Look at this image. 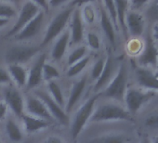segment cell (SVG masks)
<instances>
[{
  "instance_id": "cell-1",
  "label": "cell",
  "mask_w": 158,
  "mask_h": 143,
  "mask_svg": "<svg viewBox=\"0 0 158 143\" xmlns=\"http://www.w3.org/2000/svg\"><path fill=\"white\" fill-rule=\"evenodd\" d=\"M75 7L76 3L70 2L66 8L64 7L51 19V21L47 26L40 47H44L51 43L65 31V28L69 24L72 13Z\"/></svg>"
},
{
  "instance_id": "cell-2",
  "label": "cell",
  "mask_w": 158,
  "mask_h": 143,
  "mask_svg": "<svg viewBox=\"0 0 158 143\" xmlns=\"http://www.w3.org/2000/svg\"><path fill=\"white\" fill-rule=\"evenodd\" d=\"M130 113L120 103L115 101H108L95 107L93 114L89 120L90 123L131 120Z\"/></svg>"
},
{
  "instance_id": "cell-3",
  "label": "cell",
  "mask_w": 158,
  "mask_h": 143,
  "mask_svg": "<svg viewBox=\"0 0 158 143\" xmlns=\"http://www.w3.org/2000/svg\"><path fill=\"white\" fill-rule=\"evenodd\" d=\"M127 88V70L124 63L118 66L117 72L112 81L99 94L102 97L114 100L115 102H123L126 90Z\"/></svg>"
},
{
  "instance_id": "cell-4",
  "label": "cell",
  "mask_w": 158,
  "mask_h": 143,
  "mask_svg": "<svg viewBox=\"0 0 158 143\" xmlns=\"http://www.w3.org/2000/svg\"><path fill=\"white\" fill-rule=\"evenodd\" d=\"M99 94L94 95L91 98L88 99L84 104H82L78 110L74 112L70 125V132L73 139H76L80 135L82 130L85 128L86 125L89 122L94 109L96 107V102L98 100Z\"/></svg>"
},
{
  "instance_id": "cell-5",
  "label": "cell",
  "mask_w": 158,
  "mask_h": 143,
  "mask_svg": "<svg viewBox=\"0 0 158 143\" xmlns=\"http://www.w3.org/2000/svg\"><path fill=\"white\" fill-rule=\"evenodd\" d=\"M41 47L35 45H15L10 47L5 54L7 64L23 65L32 59L35 58L40 51Z\"/></svg>"
},
{
  "instance_id": "cell-6",
  "label": "cell",
  "mask_w": 158,
  "mask_h": 143,
  "mask_svg": "<svg viewBox=\"0 0 158 143\" xmlns=\"http://www.w3.org/2000/svg\"><path fill=\"white\" fill-rule=\"evenodd\" d=\"M154 93L150 90H143L138 88H127L124 96L125 108L130 113V115L137 113L141 107L146 104L152 97Z\"/></svg>"
},
{
  "instance_id": "cell-7",
  "label": "cell",
  "mask_w": 158,
  "mask_h": 143,
  "mask_svg": "<svg viewBox=\"0 0 158 143\" xmlns=\"http://www.w3.org/2000/svg\"><path fill=\"white\" fill-rule=\"evenodd\" d=\"M40 11L42 10L35 1H25L17 13V20L6 35V37H14Z\"/></svg>"
},
{
  "instance_id": "cell-8",
  "label": "cell",
  "mask_w": 158,
  "mask_h": 143,
  "mask_svg": "<svg viewBox=\"0 0 158 143\" xmlns=\"http://www.w3.org/2000/svg\"><path fill=\"white\" fill-rule=\"evenodd\" d=\"M144 46L142 51L138 56L139 67L146 69H155L158 59V47L154 40L152 39L151 34H148L145 41L143 42Z\"/></svg>"
},
{
  "instance_id": "cell-9",
  "label": "cell",
  "mask_w": 158,
  "mask_h": 143,
  "mask_svg": "<svg viewBox=\"0 0 158 143\" xmlns=\"http://www.w3.org/2000/svg\"><path fill=\"white\" fill-rule=\"evenodd\" d=\"M24 111L29 115L46 120L51 124L55 122L44 102L35 94L28 95L24 98Z\"/></svg>"
},
{
  "instance_id": "cell-10",
  "label": "cell",
  "mask_w": 158,
  "mask_h": 143,
  "mask_svg": "<svg viewBox=\"0 0 158 143\" xmlns=\"http://www.w3.org/2000/svg\"><path fill=\"white\" fill-rule=\"evenodd\" d=\"M4 101L16 116L21 117L24 113V98L19 89L11 85H8L3 91Z\"/></svg>"
},
{
  "instance_id": "cell-11",
  "label": "cell",
  "mask_w": 158,
  "mask_h": 143,
  "mask_svg": "<svg viewBox=\"0 0 158 143\" xmlns=\"http://www.w3.org/2000/svg\"><path fill=\"white\" fill-rule=\"evenodd\" d=\"M36 97H38L46 105L48 111L53 117V119L57 122H59L61 125H66L69 120L68 114L65 112L64 109L60 107L46 91L42 90H35L34 93Z\"/></svg>"
},
{
  "instance_id": "cell-12",
  "label": "cell",
  "mask_w": 158,
  "mask_h": 143,
  "mask_svg": "<svg viewBox=\"0 0 158 143\" xmlns=\"http://www.w3.org/2000/svg\"><path fill=\"white\" fill-rule=\"evenodd\" d=\"M126 26L127 35H129L131 38H140L146 27V21L143 14L128 9L126 17Z\"/></svg>"
},
{
  "instance_id": "cell-13",
  "label": "cell",
  "mask_w": 158,
  "mask_h": 143,
  "mask_svg": "<svg viewBox=\"0 0 158 143\" xmlns=\"http://www.w3.org/2000/svg\"><path fill=\"white\" fill-rule=\"evenodd\" d=\"M70 29H69V34H70V44L72 45H77L80 43L85 36V23L82 20L81 14H80V7L76 6L75 9L73 10L70 22Z\"/></svg>"
},
{
  "instance_id": "cell-14",
  "label": "cell",
  "mask_w": 158,
  "mask_h": 143,
  "mask_svg": "<svg viewBox=\"0 0 158 143\" xmlns=\"http://www.w3.org/2000/svg\"><path fill=\"white\" fill-rule=\"evenodd\" d=\"M45 21V12L40 11L30 22H28L15 36L14 39L19 42L28 41L35 37L41 31Z\"/></svg>"
},
{
  "instance_id": "cell-15",
  "label": "cell",
  "mask_w": 158,
  "mask_h": 143,
  "mask_svg": "<svg viewBox=\"0 0 158 143\" xmlns=\"http://www.w3.org/2000/svg\"><path fill=\"white\" fill-rule=\"evenodd\" d=\"M118 66L119 65L116 64L113 57L108 56L105 59V65H104L102 73L101 76L99 77V79L94 83V87H93L94 92L101 93L107 87V85L112 81V79L115 76Z\"/></svg>"
},
{
  "instance_id": "cell-16",
  "label": "cell",
  "mask_w": 158,
  "mask_h": 143,
  "mask_svg": "<svg viewBox=\"0 0 158 143\" xmlns=\"http://www.w3.org/2000/svg\"><path fill=\"white\" fill-rule=\"evenodd\" d=\"M47 56L45 53H41L36 56L31 68L28 70V80L26 88L33 89L38 87L43 81V66L47 61Z\"/></svg>"
},
{
  "instance_id": "cell-17",
  "label": "cell",
  "mask_w": 158,
  "mask_h": 143,
  "mask_svg": "<svg viewBox=\"0 0 158 143\" xmlns=\"http://www.w3.org/2000/svg\"><path fill=\"white\" fill-rule=\"evenodd\" d=\"M87 83H88V76L87 75H85L81 78H79L77 81L73 83L71 89H70L69 97L66 100L65 107H64V111L67 114L75 107V105L82 98L84 91L86 89V87H87Z\"/></svg>"
},
{
  "instance_id": "cell-18",
  "label": "cell",
  "mask_w": 158,
  "mask_h": 143,
  "mask_svg": "<svg viewBox=\"0 0 158 143\" xmlns=\"http://www.w3.org/2000/svg\"><path fill=\"white\" fill-rule=\"evenodd\" d=\"M135 77L138 85L141 88L150 91H158V77H156L152 70L138 67L135 70Z\"/></svg>"
},
{
  "instance_id": "cell-19",
  "label": "cell",
  "mask_w": 158,
  "mask_h": 143,
  "mask_svg": "<svg viewBox=\"0 0 158 143\" xmlns=\"http://www.w3.org/2000/svg\"><path fill=\"white\" fill-rule=\"evenodd\" d=\"M7 71L10 75L11 82L14 83L17 88L26 87L28 80V70L24 67V65L8 64Z\"/></svg>"
},
{
  "instance_id": "cell-20",
  "label": "cell",
  "mask_w": 158,
  "mask_h": 143,
  "mask_svg": "<svg viewBox=\"0 0 158 143\" xmlns=\"http://www.w3.org/2000/svg\"><path fill=\"white\" fill-rule=\"evenodd\" d=\"M70 45V34L69 31L65 30L59 37L55 39L54 45L50 50V57L53 60L59 61L63 59L68 47Z\"/></svg>"
},
{
  "instance_id": "cell-21",
  "label": "cell",
  "mask_w": 158,
  "mask_h": 143,
  "mask_svg": "<svg viewBox=\"0 0 158 143\" xmlns=\"http://www.w3.org/2000/svg\"><path fill=\"white\" fill-rule=\"evenodd\" d=\"M21 119H22V122H23V130L28 134H33V133L39 132L41 130H44V129L48 128L51 125V123H49V122H48L46 120H43V119L29 115V114H27L25 112L21 116Z\"/></svg>"
},
{
  "instance_id": "cell-22",
  "label": "cell",
  "mask_w": 158,
  "mask_h": 143,
  "mask_svg": "<svg viewBox=\"0 0 158 143\" xmlns=\"http://www.w3.org/2000/svg\"><path fill=\"white\" fill-rule=\"evenodd\" d=\"M100 24H101V28L103 31L105 36L107 37L108 41L112 44V46L115 47V43H116L115 32H116V30L102 6L100 9Z\"/></svg>"
},
{
  "instance_id": "cell-23",
  "label": "cell",
  "mask_w": 158,
  "mask_h": 143,
  "mask_svg": "<svg viewBox=\"0 0 158 143\" xmlns=\"http://www.w3.org/2000/svg\"><path fill=\"white\" fill-rule=\"evenodd\" d=\"M128 3L129 1H114L116 12H117V23L118 28L123 32V35L126 38H127V31L126 26V17L128 10Z\"/></svg>"
},
{
  "instance_id": "cell-24",
  "label": "cell",
  "mask_w": 158,
  "mask_h": 143,
  "mask_svg": "<svg viewBox=\"0 0 158 143\" xmlns=\"http://www.w3.org/2000/svg\"><path fill=\"white\" fill-rule=\"evenodd\" d=\"M5 130H6L7 136L9 137L10 140L14 142H20L23 139V130L14 119L9 118L7 120L5 124Z\"/></svg>"
},
{
  "instance_id": "cell-25",
  "label": "cell",
  "mask_w": 158,
  "mask_h": 143,
  "mask_svg": "<svg viewBox=\"0 0 158 143\" xmlns=\"http://www.w3.org/2000/svg\"><path fill=\"white\" fill-rule=\"evenodd\" d=\"M47 88H48V95L60 106L64 109L65 107V97L63 95L61 87L58 84V82H56L55 80L53 81H49L47 83Z\"/></svg>"
},
{
  "instance_id": "cell-26",
  "label": "cell",
  "mask_w": 158,
  "mask_h": 143,
  "mask_svg": "<svg viewBox=\"0 0 158 143\" xmlns=\"http://www.w3.org/2000/svg\"><path fill=\"white\" fill-rule=\"evenodd\" d=\"M128 138L122 133H109L89 140V143H127Z\"/></svg>"
},
{
  "instance_id": "cell-27",
  "label": "cell",
  "mask_w": 158,
  "mask_h": 143,
  "mask_svg": "<svg viewBox=\"0 0 158 143\" xmlns=\"http://www.w3.org/2000/svg\"><path fill=\"white\" fill-rule=\"evenodd\" d=\"M142 14L145 18V21L152 22V24L158 22V0L148 1L145 6Z\"/></svg>"
},
{
  "instance_id": "cell-28",
  "label": "cell",
  "mask_w": 158,
  "mask_h": 143,
  "mask_svg": "<svg viewBox=\"0 0 158 143\" xmlns=\"http://www.w3.org/2000/svg\"><path fill=\"white\" fill-rule=\"evenodd\" d=\"M80 14L84 23L92 24L97 20V11L90 2L84 3L82 7H80Z\"/></svg>"
},
{
  "instance_id": "cell-29",
  "label": "cell",
  "mask_w": 158,
  "mask_h": 143,
  "mask_svg": "<svg viewBox=\"0 0 158 143\" xmlns=\"http://www.w3.org/2000/svg\"><path fill=\"white\" fill-rule=\"evenodd\" d=\"M90 60V57L89 56H86L85 58H83L82 59H80L79 61L75 62L74 64L71 65L68 67V70L66 72V76L69 78H73L75 76H77L78 75H80L82 72L86 69V67L89 65Z\"/></svg>"
},
{
  "instance_id": "cell-30",
  "label": "cell",
  "mask_w": 158,
  "mask_h": 143,
  "mask_svg": "<svg viewBox=\"0 0 158 143\" xmlns=\"http://www.w3.org/2000/svg\"><path fill=\"white\" fill-rule=\"evenodd\" d=\"M60 77V73L58 68L50 62L46 61L43 66V81L47 83L56 80Z\"/></svg>"
},
{
  "instance_id": "cell-31",
  "label": "cell",
  "mask_w": 158,
  "mask_h": 143,
  "mask_svg": "<svg viewBox=\"0 0 158 143\" xmlns=\"http://www.w3.org/2000/svg\"><path fill=\"white\" fill-rule=\"evenodd\" d=\"M17 16V10L12 2L0 1V18L10 20Z\"/></svg>"
},
{
  "instance_id": "cell-32",
  "label": "cell",
  "mask_w": 158,
  "mask_h": 143,
  "mask_svg": "<svg viewBox=\"0 0 158 143\" xmlns=\"http://www.w3.org/2000/svg\"><path fill=\"white\" fill-rule=\"evenodd\" d=\"M86 56H87V47L79 46V47H75L73 50H72L70 52V54L67 57V61H66L67 66L69 67V66L74 64L75 62L82 59Z\"/></svg>"
},
{
  "instance_id": "cell-33",
  "label": "cell",
  "mask_w": 158,
  "mask_h": 143,
  "mask_svg": "<svg viewBox=\"0 0 158 143\" xmlns=\"http://www.w3.org/2000/svg\"><path fill=\"white\" fill-rule=\"evenodd\" d=\"M102 4V7L105 10L108 17L110 18L111 22H113L116 32L119 31L118 23H117V12H116V8H115L114 1H103Z\"/></svg>"
},
{
  "instance_id": "cell-34",
  "label": "cell",
  "mask_w": 158,
  "mask_h": 143,
  "mask_svg": "<svg viewBox=\"0 0 158 143\" xmlns=\"http://www.w3.org/2000/svg\"><path fill=\"white\" fill-rule=\"evenodd\" d=\"M144 43L139 40V38H131L127 43V52L133 56H139L142 51Z\"/></svg>"
},
{
  "instance_id": "cell-35",
  "label": "cell",
  "mask_w": 158,
  "mask_h": 143,
  "mask_svg": "<svg viewBox=\"0 0 158 143\" xmlns=\"http://www.w3.org/2000/svg\"><path fill=\"white\" fill-rule=\"evenodd\" d=\"M104 65H105V59H99L92 65L89 76L93 82H96L99 79V77L101 76L102 71H103V68H104Z\"/></svg>"
},
{
  "instance_id": "cell-36",
  "label": "cell",
  "mask_w": 158,
  "mask_h": 143,
  "mask_svg": "<svg viewBox=\"0 0 158 143\" xmlns=\"http://www.w3.org/2000/svg\"><path fill=\"white\" fill-rule=\"evenodd\" d=\"M86 42L88 47L94 51H97L101 48V39L95 32H88L86 35Z\"/></svg>"
},
{
  "instance_id": "cell-37",
  "label": "cell",
  "mask_w": 158,
  "mask_h": 143,
  "mask_svg": "<svg viewBox=\"0 0 158 143\" xmlns=\"http://www.w3.org/2000/svg\"><path fill=\"white\" fill-rule=\"evenodd\" d=\"M144 125L148 127H158V111L149 114L145 118Z\"/></svg>"
},
{
  "instance_id": "cell-38",
  "label": "cell",
  "mask_w": 158,
  "mask_h": 143,
  "mask_svg": "<svg viewBox=\"0 0 158 143\" xmlns=\"http://www.w3.org/2000/svg\"><path fill=\"white\" fill-rule=\"evenodd\" d=\"M0 85H11V79L7 69L0 68Z\"/></svg>"
},
{
  "instance_id": "cell-39",
  "label": "cell",
  "mask_w": 158,
  "mask_h": 143,
  "mask_svg": "<svg viewBox=\"0 0 158 143\" xmlns=\"http://www.w3.org/2000/svg\"><path fill=\"white\" fill-rule=\"evenodd\" d=\"M9 113V107L4 100H0V121L6 119Z\"/></svg>"
},
{
  "instance_id": "cell-40",
  "label": "cell",
  "mask_w": 158,
  "mask_h": 143,
  "mask_svg": "<svg viewBox=\"0 0 158 143\" xmlns=\"http://www.w3.org/2000/svg\"><path fill=\"white\" fill-rule=\"evenodd\" d=\"M48 3L49 8H59V7L63 8L64 5L68 4L69 2L64 1V0H53V1H48Z\"/></svg>"
},
{
  "instance_id": "cell-41",
  "label": "cell",
  "mask_w": 158,
  "mask_h": 143,
  "mask_svg": "<svg viewBox=\"0 0 158 143\" xmlns=\"http://www.w3.org/2000/svg\"><path fill=\"white\" fill-rule=\"evenodd\" d=\"M43 143H64V140L58 136H49L43 141Z\"/></svg>"
},
{
  "instance_id": "cell-42",
  "label": "cell",
  "mask_w": 158,
  "mask_h": 143,
  "mask_svg": "<svg viewBox=\"0 0 158 143\" xmlns=\"http://www.w3.org/2000/svg\"><path fill=\"white\" fill-rule=\"evenodd\" d=\"M151 35H152V39L154 40V42L155 43H158V22L152 24Z\"/></svg>"
},
{
  "instance_id": "cell-43",
  "label": "cell",
  "mask_w": 158,
  "mask_h": 143,
  "mask_svg": "<svg viewBox=\"0 0 158 143\" xmlns=\"http://www.w3.org/2000/svg\"><path fill=\"white\" fill-rule=\"evenodd\" d=\"M10 20H7V19H1L0 18V29L6 27L9 23H10Z\"/></svg>"
},
{
  "instance_id": "cell-44",
  "label": "cell",
  "mask_w": 158,
  "mask_h": 143,
  "mask_svg": "<svg viewBox=\"0 0 158 143\" xmlns=\"http://www.w3.org/2000/svg\"><path fill=\"white\" fill-rule=\"evenodd\" d=\"M151 143H158V137H154Z\"/></svg>"
},
{
  "instance_id": "cell-45",
  "label": "cell",
  "mask_w": 158,
  "mask_h": 143,
  "mask_svg": "<svg viewBox=\"0 0 158 143\" xmlns=\"http://www.w3.org/2000/svg\"><path fill=\"white\" fill-rule=\"evenodd\" d=\"M139 143H151L150 141H149V139H147V138H145V139H143V140H141Z\"/></svg>"
},
{
  "instance_id": "cell-46",
  "label": "cell",
  "mask_w": 158,
  "mask_h": 143,
  "mask_svg": "<svg viewBox=\"0 0 158 143\" xmlns=\"http://www.w3.org/2000/svg\"><path fill=\"white\" fill-rule=\"evenodd\" d=\"M156 73H158V59H157V64H156Z\"/></svg>"
},
{
  "instance_id": "cell-47",
  "label": "cell",
  "mask_w": 158,
  "mask_h": 143,
  "mask_svg": "<svg viewBox=\"0 0 158 143\" xmlns=\"http://www.w3.org/2000/svg\"><path fill=\"white\" fill-rule=\"evenodd\" d=\"M155 73V76H156V77H158V73H156V72H154Z\"/></svg>"
},
{
  "instance_id": "cell-48",
  "label": "cell",
  "mask_w": 158,
  "mask_h": 143,
  "mask_svg": "<svg viewBox=\"0 0 158 143\" xmlns=\"http://www.w3.org/2000/svg\"><path fill=\"white\" fill-rule=\"evenodd\" d=\"M156 45H157V47H158V43H156Z\"/></svg>"
},
{
  "instance_id": "cell-49",
  "label": "cell",
  "mask_w": 158,
  "mask_h": 143,
  "mask_svg": "<svg viewBox=\"0 0 158 143\" xmlns=\"http://www.w3.org/2000/svg\"><path fill=\"white\" fill-rule=\"evenodd\" d=\"M0 143H1V142H0Z\"/></svg>"
}]
</instances>
